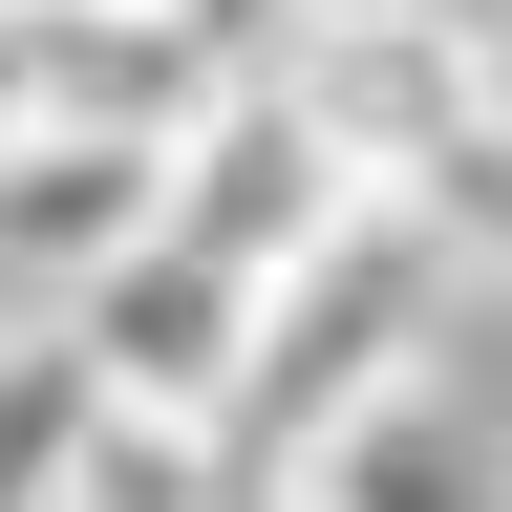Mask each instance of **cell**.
Returning a JSON list of instances; mask_svg holds the SVG:
<instances>
[{
	"mask_svg": "<svg viewBox=\"0 0 512 512\" xmlns=\"http://www.w3.org/2000/svg\"><path fill=\"white\" fill-rule=\"evenodd\" d=\"M363 214V171H342V128H320L278 64H235L214 107H192V150H171V235H214V256H256V278H299L320 235Z\"/></svg>",
	"mask_w": 512,
	"mask_h": 512,
	"instance_id": "obj_4",
	"label": "cell"
},
{
	"mask_svg": "<svg viewBox=\"0 0 512 512\" xmlns=\"http://www.w3.org/2000/svg\"><path fill=\"white\" fill-rule=\"evenodd\" d=\"M256 64H278L320 128H342V171H363V192H427L448 150H470V107L512 86L491 0H299Z\"/></svg>",
	"mask_w": 512,
	"mask_h": 512,
	"instance_id": "obj_2",
	"label": "cell"
},
{
	"mask_svg": "<svg viewBox=\"0 0 512 512\" xmlns=\"http://www.w3.org/2000/svg\"><path fill=\"white\" fill-rule=\"evenodd\" d=\"M86 427H107V363H86V320H64V299H0V512H64Z\"/></svg>",
	"mask_w": 512,
	"mask_h": 512,
	"instance_id": "obj_7",
	"label": "cell"
},
{
	"mask_svg": "<svg viewBox=\"0 0 512 512\" xmlns=\"http://www.w3.org/2000/svg\"><path fill=\"white\" fill-rule=\"evenodd\" d=\"M64 512H235V427H214V406H128V384H107Z\"/></svg>",
	"mask_w": 512,
	"mask_h": 512,
	"instance_id": "obj_8",
	"label": "cell"
},
{
	"mask_svg": "<svg viewBox=\"0 0 512 512\" xmlns=\"http://www.w3.org/2000/svg\"><path fill=\"white\" fill-rule=\"evenodd\" d=\"M299 512H512V448L470 427V384H384V406H342L299 448Z\"/></svg>",
	"mask_w": 512,
	"mask_h": 512,
	"instance_id": "obj_6",
	"label": "cell"
},
{
	"mask_svg": "<svg viewBox=\"0 0 512 512\" xmlns=\"http://www.w3.org/2000/svg\"><path fill=\"white\" fill-rule=\"evenodd\" d=\"M43 128V0H0V150Z\"/></svg>",
	"mask_w": 512,
	"mask_h": 512,
	"instance_id": "obj_10",
	"label": "cell"
},
{
	"mask_svg": "<svg viewBox=\"0 0 512 512\" xmlns=\"http://www.w3.org/2000/svg\"><path fill=\"white\" fill-rule=\"evenodd\" d=\"M406 214H427V235H448V256H470V278H491V299H512V86H491V107H470V150H448V171H427V192H406Z\"/></svg>",
	"mask_w": 512,
	"mask_h": 512,
	"instance_id": "obj_9",
	"label": "cell"
},
{
	"mask_svg": "<svg viewBox=\"0 0 512 512\" xmlns=\"http://www.w3.org/2000/svg\"><path fill=\"white\" fill-rule=\"evenodd\" d=\"M448 299H491V278L406 214V192H363V214L278 278V342H256V406H235V427H278V470H299L342 406H384V384H427V363H448Z\"/></svg>",
	"mask_w": 512,
	"mask_h": 512,
	"instance_id": "obj_1",
	"label": "cell"
},
{
	"mask_svg": "<svg viewBox=\"0 0 512 512\" xmlns=\"http://www.w3.org/2000/svg\"><path fill=\"white\" fill-rule=\"evenodd\" d=\"M491 43H512V0H491Z\"/></svg>",
	"mask_w": 512,
	"mask_h": 512,
	"instance_id": "obj_11",
	"label": "cell"
},
{
	"mask_svg": "<svg viewBox=\"0 0 512 512\" xmlns=\"http://www.w3.org/2000/svg\"><path fill=\"white\" fill-rule=\"evenodd\" d=\"M64 320H86V363L128 384V406H214V427H235V406H256V342H278V278L214 256V235H128Z\"/></svg>",
	"mask_w": 512,
	"mask_h": 512,
	"instance_id": "obj_3",
	"label": "cell"
},
{
	"mask_svg": "<svg viewBox=\"0 0 512 512\" xmlns=\"http://www.w3.org/2000/svg\"><path fill=\"white\" fill-rule=\"evenodd\" d=\"M171 150L192 128H107V107H43L0 150V299H86L128 235H171Z\"/></svg>",
	"mask_w": 512,
	"mask_h": 512,
	"instance_id": "obj_5",
	"label": "cell"
}]
</instances>
